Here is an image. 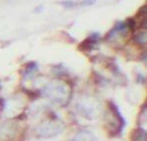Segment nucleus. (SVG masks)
Wrapping results in <instances>:
<instances>
[{
  "mask_svg": "<svg viewBox=\"0 0 147 141\" xmlns=\"http://www.w3.org/2000/svg\"><path fill=\"white\" fill-rule=\"evenodd\" d=\"M61 130H63V125L59 124V122L55 120H49V122H45L43 125L41 124L36 128V132L41 137L55 136L57 134H59Z\"/></svg>",
  "mask_w": 147,
  "mask_h": 141,
  "instance_id": "f03ea898",
  "label": "nucleus"
},
{
  "mask_svg": "<svg viewBox=\"0 0 147 141\" xmlns=\"http://www.w3.org/2000/svg\"><path fill=\"white\" fill-rule=\"evenodd\" d=\"M42 95L55 104L65 105L71 98V88L63 81L53 80L43 88Z\"/></svg>",
  "mask_w": 147,
  "mask_h": 141,
  "instance_id": "f257e3e1",
  "label": "nucleus"
},
{
  "mask_svg": "<svg viewBox=\"0 0 147 141\" xmlns=\"http://www.w3.org/2000/svg\"><path fill=\"white\" fill-rule=\"evenodd\" d=\"M93 135L88 131H83L77 134V136L74 138V141H93Z\"/></svg>",
  "mask_w": 147,
  "mask_h": 141,
  "instance_id": "39448f33",
  "label": "nucleus"
},
{
  "mask_svg": "<svg viewBox=\"0 0 147 141\" xmlns=\"http://www.w3.org/2000/svg\"><path fill=\"white\" fill-rule=\"evenodd\" d=\"M13 133L14 128L12 129L11 124H3L2 126H0V138H9Z\"/></svg>",
  "mask_w": 147,
  "mask_h": 141,
  "instance_id": "7ed1b4c3",
  "label": "nucleus"
},
{
  "mask_svg": "<svg viewBox=\"0 0 147 141\" xmlns=\"http://www.w3.org/2000/svg\"><path fill=\"white\" fill-rule=\"evenodd\" d=\"M131 141H145V130L142 128H137L133 131L131 135Z\"/></svg>",
  "mask_w": 147,
  "mask_h": 141,
  "instance_id": "20e7f679",
  "label": "nucleus"
}]
</instances>
